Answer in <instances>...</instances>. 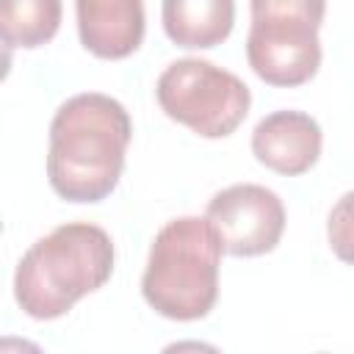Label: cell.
<instances>
[{"label":"cell","mask_w":354,"mask_h":354,"mask_svg":"<svg viewBox=\"0 0 354 354\" xmlns=\"http://www.w3.org/2000/svg\"><path fill=\"white\" fill-rule=\"evenodd\" d=\"M249 8L246 58L252 72L279 88H293L315 77L326 0H249Z\"/></svg>","instance_id":"obj_4"},{"label":"cell","mask_w":354,"mask_h":354,"mask_svg":"<svg viewBox=\"0 0 354 354\" xmlns=\"http://www.w3.org/2000/svg\"><path fill=\"white\" fill-rule=\"evenodd\" d=\"M221 243L207 218L180 216L155 235L141 277L144 301L163 318L199 321L218 299Z\"/></svg>","instance_id":"obj_3"},{"label":"cell","mask_w":354,"mask_h":354,"mask_svg":"<svg viewBox=\"0 0 354 354\" xmlns=\"http://www.w3.org/2000/svg\"><path fill=\"white\" fill-rule=\"evenodd\" d=\"M11 44H8V39L0 33V83L8 77V72H11Z\"/></svg>","instance_id":"obj_12"},{"label":"cell","mask_w":354,"mask_h":354,"mask_svg":"<svg viewBox=\"0 0 354 354\" xmlns=\"http://www.w3.org/2000/svg\"><path fill=\"white\" fill-rule=\"evenodd\" d=\"M205 218L218 235L221 252L232 257H257L277 249L285 232L282 199L257 183H235L213 194Z\"/></svg>","instance_id":"obj_6"},{"label":"cell","mask_w":354,"mask_h":354,"mask_svg":"<svg viewBox=\"0 0 354 354\" xmlns=\"http://www.w3.org/2000/svg\"><path fill=\"white\" fill-rule=\"evenodd\" d=\"M133 122L100 91L69 97L50 122L47 180L66 202H102L119 185Z\"/></svg>","instance_id":"obj_1"},{"label":"cell","mask_w":354,"mask_h":354,"mask_svg":"<svg viewBox=\"0 0 354 354\" xmlns=\"http://www.w3.org/2000/svg\"><path fill=\"white\" fill-rule=\"evenodd\" d=\"M321 144L324 136L318 122L301 111H274L263 116L252 133L254 158L285 177L310 171L321 155Z\"/></svg>","instance_id":"obj_7"},{"label":"cell","mask_w":354,"mask_h":354,"mask_svg":"<svg viewBox=\"0 0 354 354\" xmlns=\"http://www.w3.org/2000/svg\"><path fill=\"white\" fill-rule=\"evenodd\" d=\"M160 19L177 47L210 50L232 33L235 0H163Z\"/></svg>","instance_id":"obj_9"},{"label":"cell","mask_w":354,"mask_h":354,"mask_svg":"<svg viewBox=\"0 0 354 354\" xmlns=\"http://www.w3.org/2000/svg\"><path fill=\"white\" fill-rule=\"evenodd\" d=\"M113 274V241L88 221L61 224L39 238L17 263L14 299L36 321L66 315Z\"/></svg>","instance_id":"obj_2"},{"label":"cell","mask_w":354,"mask_h":354,"mask_svg":"<svg viewBox=\"0 0 354 354\" xmlns=\"http://www.w3.org/2000/svg\"><path fill=\"white\" fill-rule=\"evenodd\" d=\"M61 0H0V33L11 47L36 50L61 28Z\"/></svg>","instance_id":"obj_10"},{"label":"cell","mask_w":354,"mask_h":354,"mask_svg":"<svg viewBox=\"0 0 354 354\" xmlns=\"http://www.w3.org/2000/svg\"><path fill=\"white\" fill-rule=\"evenodd\" d=\"M348 199H351V194H343V199L337 202V207L332 210V216H329V241H332V246H335V252L343 257V260H348Z\"/></svg>","instance_id":"obj_11"},{"label":"cell","mask_w":354,"mask_h":354,"mask_svg":"<svg viewBox=\"0 0 354 354\" xmlns=\"http://www.w3.org/2000/svg\"><path fill=\"white\" fill-rule=\"evenodd\" d=\"M80 44L105 61L133 55L144 41L141 0H75Z\"/></svg>","instance_id":"obj_8"},{"label":"cell","mask_w":354,"mask_h":354,"mask_svg":"<svg viewBox=\"0 0 354 354\" xmlns=\"http://www.w3.org/2000/svg\"><path fill=\"white\" fill-rule=\"evenodd\" d=\"M155 97L169 119L202 138L232 136L252 105L249 86L238 75L202 58L171 61L155 83Z\"/></svg>","instance_id":"obj_5"}]
</instances>
